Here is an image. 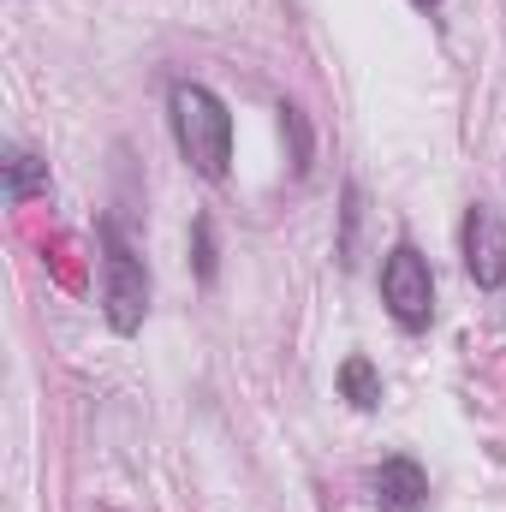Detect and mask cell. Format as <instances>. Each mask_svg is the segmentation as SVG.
Listing matches in <instances>:
<instances>
[{
	"label": "cell",
	"instance_id": "obj_11",
	"mask_svg": "<svg viewBox=\"0 0 506 512\" xmlns=\"http://www.w3.org/2000/svg\"><path fill=\"white\" fill-rule=\"evenodd\" d=\"M411 6H417V12H441V0H411Z\"/></svg>",
	"mask_w": 506,
	"mask_h": 512
},
{
	"label": "cell",
	"instance_id": "obj_7",
	"mask_svg": "<svg viewBox=\"0 0 506 512\" xmlns=\"http://www.w3.org/2000/svg\"><path fill=\"white\" fill-rule=\"evenodd\" d=\"M334 387H340V399L352 405V411H376L381 405V370L364 358V352H352V358H340V370H334Z\"/></svg>",
	"mask_w": 506,
	"mask_h": 512
},
{
	"label": "cell",
	"instance_id": "obj_10",
	"mask_svg": "<svg viewBox=\"0 0 506 512\" xmlns=\"http://www.w3.org/2000/svg\"><path fill=\"white\" fill-rule=\"evenodd\" d=\"M191 256H197V280L215 286V221H209V215L191 221Z\"/></svg>",
	"mask_w": 506,
	"mask_h": 512
},
{
	"label": "cell",
	"instance_id": "obj_2",
	"mask_svg": "<svg viewBox=\"0 0 506 512\" xmlns=\"http://www.w3.org/2000/svg\"><path fill=\"white\" fill-rule=\"evenodd\" d=\"M96 239H102V316L114 334H137L149 316V268L131 251V239L120 233L114 215L96 227Z\"/></svg>",
	"mask_w": 506,
	"mask_h": 512
},
{
	"label": "cell",
	"instance_id": "obj_3",
	"mask_svg": "<svg viewBox=\"0 0 506 512\" xmlns=\"http://www.w3.org/2000/svg\"><path fill=\"white\" fill-rule=\"evenodd\" d=\"M381 304L405 334H423L435 322V274H429V256L411 239H399L381 256Z\"/></svg>",
	"mask_w": 506,
	"mask_h": 512
},
{
	"label": "cell",
	"instance_id": "obj_6",
	"mask_svg": "<svg viewBox=\"0 0 506 512\" xmlns=\"http://www.w3.org/2000/svg\"><path fill=\"white\" fill-rule=\"evenodd\" d=\"M0 179H6V203H12V209H24L30 197H48V161H42L36 149H24V143H6Z\"/></svg>",
	"mask_w": 506,
	"mask_h": 512
},
{
	"label": "cell",
	"instance_id": "obj_4",
	"mask_svg": "<svg viewBox=\"0 0 506 512\" xmlns=\"http://www.w3.org/2000/svg\"><path fill=\"white\" fill-rule=\"evenodd\" d=\"M459 256H465V274L483 292H501L506 286V221L495 203H471L465 209V221H459Z\"/></svg>",
	"mask_w": 506,
	"mask_h": 512
},
{
	"label": "cell",
	"instance_id": "obj_1",
	"mask_svg": "<svg viewBox=\"0 0 506 512\" xmlns=\"http://www.w3.org/2000/svg\"><path fill=\"white\" fill-rule=\"evenodd\" d=\"M167 126H173V143H179V155L197 179L221 185L233 173V108L209 84L179 78L167 90Z\"/></svg>",
	"mask_w": 506,
	"mask_h": 512
},
{
	"label": "cell",
	"instance_id": "obj_8",
	"mask_svg": "<svg viewBox=\"0 0 506 512\" xmlns=\"http://www.w3.org/2000/svg\"><path fill=\"white\" fill-rule=\"evenodd\" d=\"M358 227H364V185H358V179H346V191H340V245H334L340 268H352V262H358Z\"/></svg>",
	"mask_w": 506,
	"mask_h": 512
},
{
	"label": "cell",
	"instance_id": "obj_5",
	"mask_svg": "<svg viewBox=\"0 0 506 512\" xmlns=\"http://www.w3.org/2000/svg\"><path fill=\"white\" fill-rule=\"evenodd\" d=\"M376 512H429V471L411 453H387L370 477Z\"/></svg>",
	"mask_w": 506,
	"mask_h": 512
},
{
	"label": "cell",
	"instance_id": "obj_9",
	"mask_svg": "<svg viewBox=\"0 0 506 512\" xmlns=\"http://www.w3.org/2000/svg\"><path fill=\"white\" fill-rule=\"evenodd\" d=\"M280 126L292 137V173L304 179L310 173V155H316V143H310V120H304V108H292V102H280Z\"/></svg>",
	"mask_w": 506,
	"mask_h": 512
}]
</instances>
